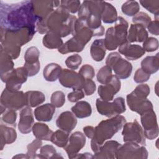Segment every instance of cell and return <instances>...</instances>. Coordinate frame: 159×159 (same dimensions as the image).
I'll return each instance as SVG.
<instances>
[{"mask_svg": "<svg viewBox=\"0 0 159 159\" xmlns=\"http://www.w3.org/2000/svg\"><path fill=\"white\" fill-rule=\"evenodd\" d=\"M39 21L35 15L32 1L6 3L1 1L0 25L6 29L17 30L29 28L37 31Z\"/></svg>", "mask_w": 159, "mask_h": 159, "instance_id": "cell-1", "label": "cell"}, {"mask_svg": "<svg viewBox=\"0 0 159 159\" xmlns=\"http://www.w3.org/2000/svg\"><path fill=\"white\" fill-rule=\"evenodd\" d=\"M76 19V16L70 15L63 6L60 5L46 19L38 21L37 31L40 34L52 32L60 37H65L71 34Z\"/></svg>", "mask_w": 159, "mask_h": 159, "instance_id": "cell-2", "label": "cell"}, {"mask_svg": "<svg viewBox=\"0 0 159 159\" xmlns=\"http://www.w3.org/2000/svg\"><path fill=\"white\" fill-rule=\"evenodd\" d=\"M35 32L29 28L10 30L1 27V46L12 59H16L20 53V47L30 41Z\"/></svg>", "mask_w": 159, "mask_h": 159, "instance_id": "cell-3", "label": "cell"}, {"mask_svg": "<svg viewBox=\"0 0 159 159\" xmlns=\"http://www.w3.org/2000/svg\"><path fill=\"white\" fill-rule=\"evenodd\" d=\"M125 122V118L120 114L101 121L94 127V134L91 141L92 151L94 153L98 152L104 142L111 139L123 127Z\"/></svg>", "mask_w": 159, "mask_h": 159, "instance_id": "cell-4", "label": "cell"}, {"mask_svg": "<svg viewBox=\"0 0 159 159\" xmlns=\"http://www.w3.org/2000/svg\"><path fill=\"white\" fill-rule=\"evenodd\" d=\"M106 65L109 66L119 79L128 78L132 71V65L127 60L121 57L118 52H112L106 60Z\"/></svg>", "mask_w": 159, "mask_h": 159, "instance_id": "cell-5", "label": "cell"}, {"mask_svg": "<svg viewBox=\"0 0 159 159\" xmlns=\"http://www.w3.org/2000/svg\"><path fill=\"white\" fill-rule=\"evenodd\" d=\"M28 72L24 66L13 69L9 72L1 75V80L6 84V88L11 91H19L22 84L26 82Z\"/></svg>", "mask_w": 159, "mask_h": 159, "instance_id": "cell-6", "label": "cell"}, {"mask_svg": "<svg viewBox=\"0 0 159 159\" xmlns=\"http://www.w3.org/2000/svg\"><path fill=\"white\" fill-rule=\"evenodd\" d=\"M96 107L101 115L109 118L124 113L126 110L125 100L122 97L116 98L112 102L98 98L96 101Z\"/></svg>", "mask_w": 159, "mask_h": 159, "instance_id": "cell-7", "label": "cell"}, {"mask_svg": "<svg viewBox=\"0 0 159 159\" xmlns=\"http://www.w3.org/2000/svg\"><path fill=\"white\" fill-rule=\"evenodd\" d=\"M1 106L6 109L17 111L27 106L25 93L22 91H11L5 88L1 95Z\"/></svg>", "mask_w": 159, "mask_h": 159, "instance_id": "cell-8", "label": "cell"}, {"mask_svg": "<svg viewBox=\"0 0 159 159\" xmlns=\"http://www.w3.org/2000/svg\"><path fill=\"white\" fill-rule=\"evenodd\" d=\"M148 153L146 148L134 142H125L117 148L116 158L119 159H147Z\"/></svg>", "mask_w": 159, "mask_h": 159, "instance_id": "cell-9", "label": "cell"}, {"mask_svg": "<svg viewBox=\"0 0 159 159\" xmlns=\"http://www.w3.org/2000/svg\"><path fill=\"white\" fill-rule=\"evenodd\" d=\"M124 142H134L142 145H145V137L141 125L136 119L133 122H125L122 131Z\"/></svg>", "mask_w": 159, "mask_h": 159, "instance_id": "cell-10", "label": "cell"}, {"mask_svg": "<svg viewBox=\"0 0 159 159\" xmlns=\"http://www.w3.org/2000/svg\"><path fill=\"white\" fill-rule=\"evenodd\" d=\"M140 121L145 138L153 140L158 136L159 129L157 119L153 109L148 111L140 115Z\"/></svg>", "mask_w": 159, "mask_h": 159, "instance_id": "cell-11", "label": "cell"}, {"mask_svg": "<svg viewBox=\"0 0 159 159\" xmlns=\"http://www.w3.org/2000/svg\"><path fill=\"white\" fill-rule=\"evenodd\" d=\"M120 79L116 75H112L104 85H99L98 89V94L103 101H111L114 96L120 89Z\"/></svg>", "mask_w": 159, "mask_h": 159, "instance_id": "cell-12", "label": "cell"}, {"mask_svg": "<svg viewBox=\"0 0 159 159\" xmlns=\"http://www.w3.org/2000/svg\"><path fill=\"white\" fill-rule=\"evenodd\" d=\"M127 102L132 111L142 115L144 112L153 109L152 103L147 98L139 96L132 91L127 95Z\"/></svg>", "mask_w": 159, "mask_h": 159, "instance_id": "cell-13", "label": "cell"}, {"mask_svg": "<svg viewBox=\"0 0 159 159\" xmlns=\"http://www.w3.org/2000/svg\"><path fill=\"white\" fill-rule=\"evenodd\" d=\"M60 84L65 88L73 89H83L84 78L78 73L72 70L63 69L58 78Z\"/></svg>", "mask_w": 159, "mask_h": 159, "instance_id": "cell-14", "label": "cell"}, {"mask_svg": "<svg viewBox=\"0 0 159 159\" xmlns=\"http://www.w3.org/2000/svg\"><path fill=\"white\" fill-rule=\"evenodd\" d=\"M85 144V135L81 132L76 131L70 135L67 145L63 148L69 158H75V157L84 147Z\"/></svg>", "mask_w": 159, "mask_h": 159, "instance_id": "cell-15", "label": "cell"}, {"mask_svg": "<svg viewBox=\"0 0 159 159\" xmlns=\"http://www.w3.org/2000/svg\"><path fill=\"white\" fill-rule=\"evenodd\" d=\"M34 12L39 21L46 19L48 16L60 5L59 1H32Z\"/></svg>", "mask_w": 159, "mask_h": 159, "instance_id": "cell-16", "label": "cell"}, {"mask_svg": "<svg viewBox=\"0 0 159 159\" xmlns=\"http://www.w3.org/2000/svg\"><path fill=\"white\" fill-rule=\"evenodd\" d=\"M71 35L86 45L93 37V32L88 26L86 20L77 19Z\"/></svg>", "mask_w": 159, "mask_h": 159, "instance_id": "cell-17", "label": "cell"}, {"mask_svg": "<svg viewBox=\"0 0 159 159\" xmlns=\"http://www.w3.org/2000/svg\"><path fill=\"white\" fill-rule=\"evenodd\" d=\"M34 124L32 110L29 106L24 107L20 112V119L18 123V129L20 132L27 134L32 131Z\"/></svg>", "mask_w": 159, "mask_h": 159, "instance_id": "cell-18", "label": "cell"}, {"mask_svg": "<svg viewBox=\"0 0 159 159\" xmlns=\"http://www.w3.org/2000/svg\"><path fill=\"white\" fill-rule=\"evenodd\" d=\"M119 52L129 60H136L145 53L142 47L137 44H130L128 41L119 47Z\"/></svg>", "mask_w": 159, "mask_h": 159, "instance_id": "cell-19", "label": "cell"}, {"mask_svg": "<svg viewBox=\"0 0 159 159\" xmlns=\"http://www.w3.org/2000/svg\"><path fill=\"white\" fill-rule=\"evenodd\" d=\"M57 126L61 130L70 133L77 124V119L75 114L70 111L61 112L56 120Z\"/></svg>", "mask_w": 159, "mask_h": 159, "instance_id": "cell-20", "label": "cell"}, {"mask_svg": "<svg viewBox=\"0 0 159 159\" xmlns=\"http://www.w3.org/2000/svg\"><path fill=\"white\" fill-rule=\"evenodd\" d=\"M120 143L116 140H108L103 143L99 150L93 157V158H116V153Z\"/></svg>", "mask_w": 159, "mask_h": 159, "instance_id": "cell-21", "label": "cell"}, {"mask_svg": "<svg viewBox=\"0 0 159 159\" xmlns=\"http://www.w3.org/2000/svg\"><path fill=\"white\" fill-rule=\"evenodd\" d=\"M148 38V32L145 28L137 24H131L127 32V41L132 42H143Z\"/></svg>", "mask_w": 159, "mask_h": 159, "instance_id": "cell-22", "label": "cell"}, {"mask_svg": "<svg viewBox=\"0 0 159 159\" xmlns=\"http://www.w3.org/2000/svg\"><path fill=\"white\" fill-rule=\"evenodd\" d=\"M129 27L128 22L125 19L119 16L113 27V32L116 37L119 46L122 43L127 42V30Z\"/></svg>", "mask_w": 159, "mask_h": 159, "instance_id": "cell-23", "label": "cell"}, {"mask_svg": "<svg viewBox=\"0 0 159 159\" xmlns=\"http://www.w3.org/2000/svg\"><path fill=\"white\" fill-rule=\"evenodd\" d=\"M55 112V107L50 103H46L37 107L34 111V116L38 121H50Z\"/></svg>", "mask_w": 159, "mask_h": 159, "instance_id": "cell-24", "label": "cell"}, {"mask_svg": "<svg viewBox=\"0 0 159 159\" xmlns=\"http://www.w3.org/2000/svg\"><path fill=\"white\" fill-rule=\"evenodd\" d=\"M85 45L75 37H73L63 43L58 49V51L61 54H66L71 52H80L83 51Z\"/></svg>", "mask_w": 159, "mask_h": 159, "instance_id": "cell-25", "label": "cell"}, {"mask_svg": "<svg viewBox=\"0 0 159 159\" xmlns=\"http://www.w3.org/2000/svg\"><path fill=\"white\" fill-rule=\"evenodd\" d=\"M106 48L104 39H96L91 44L90 47V54L92 58L96 61H101L106 55Z\"/></svg>", "mask_w": 159, "mask_h": 159, "instance_id": "cell-26", "label": "cell"}, {"mask_svg": "<svg viewBox=\"0 0 159 159\" xmlns=\"http://www.w3.org/2000/svg\"><path fill=\"white\" fill-rule=\"evenodd\" d=\"M1 150H2L6 144H11L14 142L17 139V133L14 128L1 124Z\"/></svg>", "mask_w": 159, "mask_h": 159, "instance_id": "cell-27", "label": "cell"}, {"mask_svg": "<svg viewBox=\"0 0 159 159\" xmlns=\"http://www.w3.org/2000/svg\"><path fill=\"white\" fill-rule=\"evenodd\" d=\"M32 131L36 139L46 141H50L51 136L53 132L47 124L41 122L35 123Z\"/></svg>", "mask_w": 159, "mask_h": 159, "instance_id": "cell-28", "label": "cell"}, {"mask_svg": "<svg viewBox=\"0 0 159 159\" xmlns=\"http://www.w3.org/2000/svg\"><path fill=\"white\" fill-rule=\"evenodd\" d=\"M159 53L155 56H147L141 61V68L149 74H153L159 69Z\"/></svg>", "mask_w": 159, "mask_h": 159, "instance_id": "cell-29", "label": "cell"}, {"mask_svg": "<svg viewBox=\"0 0 159 159\" xmlns=\"http://www.w3.org/2000/svg\"><path fill=\"white\" fill-rule=\"evenodd\" d=\"M62 68L57 63H52L47 65L43 71V76L45 80L49 82L55 81L60 76Z\"/></svg>", "mask_w": 159, "mask_h": 159, "instance_id": "cell-30", "label": "cell"}, {"mask_svg": "<svg viewBox=\"0 0 159 159\" xmlns=\"http://www.w3.org/2000/svg\"><path fill=\"white\" fill-rule=\"evenodd\" d=\"M71 109L75 116L80 119L89 117L92 113V108L90 104L85 101H78Z\"/></svg>", "mask_w": 159, "mask_h": 159, "instance_id": "cell-31", "label": "cell"}, {"mask_svg": "<svg viewBox=\"0 0 159 159\" xmlns=\"http://www.w3.org/2000/svg\"><path fill=\"white\" fill-rule=\"evenodd\" d=\"M42 43L44 47L50 49H58L63 44L61 37L52 32H48L43 36Z\"/></svg>", "mask_w": 159, "mask_h": 159, "instance_id": "cell-32", "label": "cell"}, {"mask_svg": "<svg viewBox=\"0 0 159 159\" xmlns=\"http://www.w3.org/2000/svg\"><path fill=\"white\" fill-rule=\"evenodd\" d=\"M25 93L27 99V106L35 107L42 104L45 101L44 94L39 91H29Z\"/></svg>", "mask_w": 159, "mask_h": 159, "instance_id": "cell-33", "label": "cell"}, {"mask_svg": "<svg viewBox=\"0 0 159 159\" xmlns=\"http://www.w3.org/2000/svg\"><path fill=\"white\" fill-rule=\"evenodd\" d=\"M104 9L101 16V20L105 24H112L117 19V12L116 7L111 3L104 2Z\"/></svg>", "mask_w": 159, "mask_h": 159, "instance_id": "cell-34", "label": "cell"}, {"mask_svg": "<svg viewBox=\"0 0 159 159\" xmlns=\"http://www.w3.org/2000/svg\"><path fill=\"white\" fill-rule=\"evenodd\" d=\"M0 55V71L1 75H3L14 69V63L12 58L5 52L1 46Z\"/></svg>", "mask_w": 159, "mask_h": 159, "instance_id": "cell-35", "label": "cell"}, {"mask_svg": "<svg viewBox=\"0 0 159 159\" xmlns=\"http://www.w3.org/2000/svg\"><path fill=\"white\" fill-rule=\"evenodd\" d=\"M70 133L59 129L53 132L50 141L58 147L64 148L68 143Z\"/></svg>", "mask_w": 159, "mask_h": 159, "instance_id": "cell-36", "label": "cell"}, {"mask_svg": "<svg viewBox=\"0 0 159 159\" xmlns=\"http://www.w3.org/2000/svg\"><path fill=\"white\" fill-rule=\"evenodd\" d=\"M38 158H63L60 154L57 153L55 148L52 145H45L41 147L40 153L37 155Z\"/></svg>", "mask_w": 159, "mask_h": 159, "instance_id": "cell-37", "label": "cell"}, {"mask_svg": "<svg viewBox=\"0 0 159 159\" xmlns=\"http://www.w3.org/2000/svg\"><path fill=\"white\" fill-rule=\"evenodd\" d=\"M39 56L40 52L36 47L32 46L28 48L24 54V64L33 65L39 62Z\"/></svg>", "mask_w": 159, "mask_h": 159, "instance_id": "cell-38", "label": "cell"}, {"mask_svg": "<svg viewBox=\"0 0 159 159\" xmlns=\"http://www.w3.org/2000/svg\"><path fill=\"white\" fill-rule=\"evenodd\" d=\"M104 43L106 49L109 51L114 50L119 47V44L114 35L113 27H111L107 29L105 34Z\"/></svg>", "mask_w": 159, "mask_h": 159, "instance_id": "cell-39", "label": "cell"}, {"mask_svg": "<svg viewBox=\"0 0 159 159\" xmlns=\"http://www.w3.org/2000/svg\"><path fill=\"white\" fill-rule=\"evenodd\" d=\"M121 10L127 16H134L139 12L140 5L136 1H128L122 5Z\"/></svg>", "mask_w": 159, "mask_h": 159, "instance_id": "cell-40", "label": "cell"}, {"mask_svg": "<svg viewBox=\"0 0 159 159\" xmlns=\"http://www.w3.org/2000/svg\"><path fill=\"white\" fill-rule=\"evenodd\" d=\"M140 4L148 11L155 15L156 19H158L159 1H140Z\"/></svg>", "mask_w": 159, "mask_h": 159, "instance_id": "cell-41", "label": "cell"}, {"mask_svg": "<svg viewBox=\"0 0 159 159\" xmlns=\"http://www.w3.org/2000/svg\"><path fill=\"white\" fill-rule=\"evenodd\" d=\"M42 145V140L39 139H35L31 143L28 144L27 146V152L26 154L27 155L29 158H37L38 154L37 153V152L39 148H41Z\"/></svg>", "mask_w": 159, "mask_h": 159, "instance_id": "cell-42", "label": "cell"}, {"mask_svg": "<svg viewBox=\"0 0 159 159\" xmlns=\"http://www.w3.org/2000/svg\"><path fill=\"white\" fill-rule=\"evenodd\" d=\"M17 119V113L16 111L7 109L1 117V121L8 125L16 127V121Z\"/></svg>", "mask_w": 159, "mask_h": 159, "instance_id": "cell-43", "label": "cell"}, {"mask_svg": "<svg viewBox=\"0 0 159 159\" xmlns=\"http://www.w3.org/2000/svg\"><path fill=\"white\" fill-rule=\"evenodd\" d=\"M112 68L108 66L105 65L102 66L97 73V80L101 84H104L112 74Z\"/></svg>", "mask_w": 159, "mask_h": 159, "instance_id": "cell-44", "label": "cell"}, {"mask_svg": "<svg viewBox=\"0 0 159 159\" xmlns=\"http://www.w3.org/2000/svg\"><path fill=\"white\" fill-rule=\"evenodd\" d=\"M82 63V58L78 54H74L69 56L65 60L66 66L72 70H77Z\"/></svg>", "mask_w": 159, "mask_h": 159, "instance_id": "cell-45", "label": "cell"}, {"mask_svg": "<svg viewBox=\"0 0 159 159\" xmlns=\"http://www.w3.org/2000/svg\"><path fill=\"white\" fill-rule=\"evenodd\" d=\"M50 102L55 107H62L65 102V94L61 91L53 92L50 98Z\"/></svg>", "mask_w": 159, "mask_h": 159, "instance_id": "cell-46", "label": "cell"}, {"mask_svg": "<svg viewBox=\"0 0 159 159\" xmlns=\"http://www.w3.org/2000/svg\"><path fill=\"white\" fill-rule=\"evenodd\" d=\"M151 21V17L147 13L143 12H139L132 18V22L134 24H140L145 28L147 27Z\"/></svg>", "mask_w": 159, "mask_h": 159, "instance_id": "cell-47", "label": "cell"}, {"mask_svg": "<svg viewBox=\"0 0 159 159\" xmlns=\"http://www.w3.org/2000/svg\"><path fill=\"white\" fill-rule=\"evenodd\" d=\"M60 5L63 6L69 13L75 14L79 11L81 6V2L78 0L60 1Z\"/></svg>", "mask_w": 159, "mask_h": 159, "instance_id": "cell-48", "label": "cell"}, {"mask_svg": "<svg viewBox=\"0 0 159 159\" xmlns=\"http://www.w3.org/2000/svg\"><path fill=\"white\" fill-rule=\"evenodd\" d=\"M158 40L154 37H148L143 42L142 48L145 52H152L156 51L158 48Z\"/></svg>", "mask_w": 159, "mask_h": 159, "instance_id": "cell-49", "label": "cell"}, {"mask_svg": "<svg viewBox=\"0 0 159 159\" xmlns=\"http://www.w3.org/2000/svg\"><path fill=\"white\" fill-rule=\"evenodd\" d=\"M78 73L84 78V80H91L95 75V71L91 65L85 64L81 67Z\"/></svg>", "mask_w": 159, "mask_h": 159, "instance_id": "cell-50", "label": "cell"}, {"mask_svg": "<svg viewBox=\"0 0 159 159\" xmlns=\"http://www.w3.org/2000/svg\"><path fill=\"white\" fill-rule=\"evenodd\" d=\"M150 74L145 72L141 68L136 70L134 76V80L137 83H142L147 81L150 78Z\"/></svg>", "mask_w": 159, "mask_h": 159, "instance_id": "cell-51", "label": "cell"}, {"mask_svg": "<svg viewBox=\"0 0 159 159\" xmlns=\"http://www.w3.org/2000/svg\"><path fill=\"white\" fill-rule=\"evenodd\" d=\"M84 93L86 96L92 95L96 91V85L95 83L91 79L84 80L83 86Z\"/></svg>", "mask_w": 159, "mask_h": 159, "instance_id": "cell-52", "label": "cell"}, {"mask_svg": "<svg viewBox=\"0 0 159 159\" xmlns=\"http://www.w3.org/2000/svg\"><path fill=\"white\" fill-rule=\"evenodd\" d=\"M67 98L70 102H75L84 98V93L81 89H73L72 92L68 94Z\"/></svg>", "mask_w": 159, "mask_h": 159, "instance_id": "cell-53", "label": "cell"}, {"mask_svg": "<svg viewBox=\"0 0 159 159\" xmlns=\"http://www.w3.org/2000/svg\"><path fill=\"white\" fill-rule=\"evenodd\" d=\"M158 24H159L158 19H155L153 21H151L147 27L148 32L153 35H158L159 34Z\"/></svg>", "mask_w": 159, "mask_h": 159, "instance_id": "cell-54", "label": "cell"}, {"mask_svg": "<svg viewBox=\"0 0 159 159\" xmlns=\"http://www.w3.org/2000/svg\"><path fill=\"white\" fill-rule=\"evenodd\" d=\"M83 132L84 135L89 139H91L94 134V127L93 126L88 125L83 127Z\"/></svg>", "mask_w": 159, "mask_h": 159, "instance_id": "cell-55", "label": "cell"}, {"mask_svg": "<svg viewBox=\"0 0 159 159\" xmlns=\"http://www.w3.org/2000/svg\"><path fill=\"white\" fill-rule=\"evenodd\" d=\"M93 155L90 153H78L75 158H93Z\"/></svg>", "mask_w": 159, "mask_h": 159, "instance_id": "cell-56", "label": "cell"}, {"mask_svg": "<svg viewBox=\"0 0 159 159\" xmlns=\"http://www.w3.org/2000/svg\"><path fill=\"white\" fill-rule=\"evenodd\" d=\"M12 158H29L27 154H23V153L17 154V155L14 156Z\"/></svg>", "mask_w": 159, "mask_h": 159, "instance_id": "cell-57", "label": "cell"}]
</instances>
